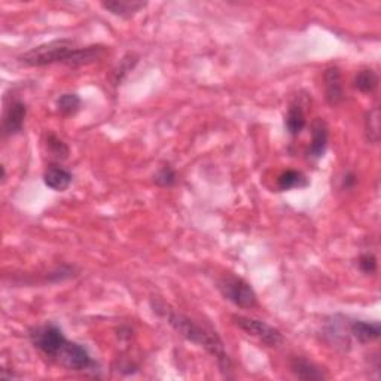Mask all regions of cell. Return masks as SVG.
Returning a JSON list of instances; mask_svg holds the SVG:
<instances>
[{"instance_id":"cell-14","label":"cell","mask_w":381,"mask_h":381,"mask_svg":"<svg viewBox=\"0 0 381 381\" xmlns=\"http://www.w3.org/2000/svg\"><path fill=\"white\" fill-rule=\"evenodd\" d=\"M305 124L307 121H305V113L303 106L299 105L298 101H294L289 106V109H287V115L285 120L287 133H289L291 136L301 134V131L305 129Z\"/></svg>"},{"instance_id":"cell-7","label":"cell","mask_w":381,"mask_h":381,"mask_svg":"<svg viewBox=\"0 0 381 381\" xmlns=\"http://www.w3.org/2000/svg\"><path fill=\"white\" fill-rule=\"evenodd\" d=\"M27 117L26 103L20 99H13L5 105L3 110V133L5 136H14L20 133L24 127V121Z\"/></svg>"},{"instance_id":"cell-12","label":"cell","mask_w":381,"mask_h":381,"mask_svg":"<svg viewBox=\"0 0 381 381\" xmlns=\"http://www.w3.org/2000/svg\"><path fill=\"white\" fill-rule=\"evenodd\" d=\"M350 336L361 344H368L377 341L381 336V326L378 322H364L354 320L349 325Z\"/></svg>"},{"instance_id":"cell-20","label":"cell","mask_w":381,"mask_h":381,"mask_svg":"<svg viewBox=\"0 0 381 381\" xmlns=\"http://www.w3.org/2000/svg\"><path fill=\"white\" fill-rule=\"evenodd\" d=\"M46 148H48V152L55 159H66L69 157V152H71L69 151V146L55 134H50L48 138H46Z\"/></svg>"},{"instance_id":"cell-9","label":"cell","mask_w":381,"mask_h":381,"mask_svg":"<svg viewBox=\"0 0 381 381\" xmlns=\"http://www.w3.org/2000/svg\"><path fill=\"white\" fill-rule=\"evenodd\" d=\"M323 80H325V97L331 106H337L344 99V85H343V76L338 67H329L326 69L325 75H323Z\"/></svg>"},{"instance_id":"cell-15","label":"cell","mask_w":381,"mask_h":381,"mask_svg":"<svg viewBox=\"0 0 381 381\" xmlns=\"http://www.w3.org/2000/svg\"><path fill=\"white\" fill-rule=\"evenodd\" d=\"M277 185H279L280 191H289L294 188H304L308 185L307 178L298 170H286L277 179Z\"/></svg>"},{"instance_id":"cell-1","label":"cell","mask_w":381,"mask_h":381,"mask_svg":"<svg viewBox=\"0 0 381 381\" xmlns=\"http://www.w3.org/2000/svg\"><path fill=\"white\" fill-rule=\"evenodd\" d=\"M151 304L155 313L159 317H163L180 337L188 340L192 344H197L199 347H203L207 353H210L215 357L222 371H229L231 359L225 350L224 341L215 331L201 325V323L195 322L188 316L179 313L178 310L164 303L163 299H152Z\"/></svg>"},{"instance_id":"cell-22","label":"cell","mask_w":381,"mask_h":381,"mask_svg":"<svg viewBox=\"0 0 381 381\" xmlns=\"http://www.w3.org/2000/svg\"><path fill=\"white\" fill-rule=\"evenodd\" d=\"M354 183H356V176L353 175V173H349V175L345 176L344 180H343V187L344 188H352Z\"/></svg>"},{"instance_id":"cell-10","label":"cell","mask_w":381,"mask_h":381,"mask_svg":"<svg viewBox=\"0 0 381 381\" xmlns=\"http://www.w3.org/2000/svg\"><path fill=\"white\" fill-rule=\"evenodd\" d=\"M73 182V175L60 164H51L43 173V183L52 191L63 192Z\"/></svg>"},{"instance_id":"cell-18","label":"cell","mask_w":381,"mask_h":381,"mask_svg":"<svg viewBox=\"0 0 381 381\" xmlns=\"http://www.w3.org/2000/svg\"><path fill=\"white\" fill-rule=\"evenodd\" d=\"M365 131H366V138L369 142H373V143L378 142V136H380V113H378V109H373L371 112L366 113Z\"/></svg>"},{"instance_id":"cell-2","label":"cell","mask_w":381,"mask_h":381,"mask_svg":"<svg viewBox=\"0 0 381 381\" xmlns=\"http://www.w3.org/2000/svg\"><path fill=\"white\" fill-rule=\"evenodd\" d=\"M78 45L71 39H59L34 46L18 57V62L29 67H43L62 63L71 67Z\"/></svg>"},{"instance_id":"cell-13","label":"cell","mask_w":381,"mask_h":381,"mask_svg":"<svg viewBox=\"0 0 381 381\" xmlns=\"http://www.w3.org/2000/svg\"><path fill=\"white\" fill-rule=\"evenodd\" d=\"M101 6L106 10H109L110 14L129 20L134 17L137 13L146 6L143 2H130V0H113V2H103Z\"/></svg>"},{"instance_id":"cell-6","label":"cell","mask_w":381,"mask_h":381,"mask_svg":"<svg viewBox=\"0 0 381 381\" xmlns=\"http://www.w3.org/2000/svg\"><path fill=\"white\" fill-rule=\"evenodd\" d=\"M54 361L71 369V371H87V369L96 366V362L92 361L87 347L69 340L64 343L62 350L57 353Z\"/></svg>"},{"instance_id":"cell-8","label":"cell","mask_w":381,"mask_h":381,"mask_svg":"<svg viewBox=\"0 0 381 381\" xmlns=\"http://www.w3.org/2000/svg\"><path fill=\"white\" fill-rule=\"evenodd\" d=\"M329 142V129L322 118H316L311 125V143L308 148V157L319 159L326 152Z\"/></svg>"},{"instance_id":"cell-17","label":"cell","mask_w":381,"mask_h":381,"mask_svg":"<svg viewBox=\"0 0 381 381\" xmlns=\"http://www.w3.org/2000/svg\"><path fill=\"white\" fill-rule=\"evenodd\" d=\"M80 97L78 94H72V92H67L63 94L57 100V110H59L63 117H72L79 109H80Z\"/></svg>"},{"instance_id":"cell-19","label":"cell","mask_w":381,"mask_h":381,"mask_svg":"<svg viewBox=\"0 0 381 381\" xmlns=\"http://www.w3.org/2000/svg\"><path fill=\"white\" fill-rule=\"evenodd\" d=\"M154 182L158 185V187L163 188H171L173 185H176L178 182V175L176 170L173 168L170 164H166L161 167L154 176Z\"/></svg>"},{"instance_id":"cell-21","label":"cell","mask_w":381,"mask_h":381,"mask_svg":"<svg viewBox=\"0 0 381 381\" xmlns=\"http://www.w3.org/2000/svg\"><path fill=\"white\" fill-rule=\"evenodd\" d=\"M359 268L364 274H374L377 271V258L373 253H364L359 258Z\"/></svg>"},{"instance_id":"cell-4","label":"cell","mask_w":381,"mask_h":381,"mask_svg":"<svg viewBox=\"0 0 381 381\" xmlns=\"http://www.w3.org/2000/svg\"><path fill=\"white\" fill-rule=\"evenodd\" d=\"M29 336L34 347L45 356L51 357V359H54L67 341L63 331L57 325H52V323H46V325L33 328Z\"/></svg>"},{"instance_id":"cell-16","label":"cell","mask_w":381,"mask_h":381,"mask_svg":"<svg viewBox=\"0 0 381 381\" xmlns=\"http://www.w3.org/2000/svg\"><path fill=\"white\" fill-rule=\"evenodd\" d=\"M353 85L357 91L365 92V94H369V92H374L378 87V76L373 71V69H362L356 73Z\"/></svg>"},{"instance_id":"cell-3","label":"cell","mask_w":381,"mask_h":381,"mask_svg":"<svg viewBox=\"0 0 381 381\" xmlns=\"http://www.w3.org/2000/svg\"><path fill=\"white\" fill-rule=\"evenodd\" d=\"M217 289L225 299L240 308H252L258 303L253 287L234 274H227L217 280Z\"/></svg>"},{"instance_id":"cell-11","label":"cell","mask_w":381,"mask_h":381,"mask_svg":"<svg viewBox=\"0 0 381 381\" xmlns=\"http://www.w3.org/2000/svg\"><path fill=\"white\" fill-rule=\"evenodd\" d=\"M289 366H291V371L294 373V375L298 377L299 380L313 381V380L326 378V374L323 373V369L320 366L305 359V357H303V356H294L289 362Z\"/></svg>"},{"instance_id":"cell-5","label":"cell","mask_w":381,"mask_h":381,"mask_svg":"<svg viewBox=\"0 0 381 381\" xmlns=\"http://www.w3.org/2000/svg\"><path fill=\"white\" fill-rule=\"evenodd\" d=\"M233 320L236 323V326H238L241 331H245L247 336L258 338L265 345H268V347H279L285 341L283 333L277 328L268 325L267 322L247 316H233Z\"/></svg>"}]
</instances>
